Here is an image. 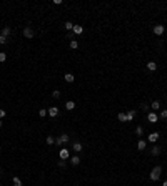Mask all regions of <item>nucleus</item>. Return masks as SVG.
<instances>
[{
	"label": "nucleus",
	"instance_id": "nucleus-1",
	"mask_svg": "<svg viewBox=\"0 0 167 186\" xmlns=\"http://www.w3.org/2000/svg\"><path fill=\"white\" fill-rule=\"evenodd\" d=\"M160 173H162V166H155L152 171H150V181H157L160 178Z\"/></svg>",
	"mask_w": 167,
	"mask_h": 186
},
{
	"label": "nucleus",
	"instance_id": "nucleus-2",
	"mask_svg": "<svg viewBox=\"0 0 167 186\" xmlns=\"http://www.w3.org/2000/svg\"><path fill=\"white\" fill-rule=\"evenodd\" d=\"M147 121H149V123H157V121H159V116L155 115L154 111H149V113H147Z\"/></svg>",
	"mask_w": 167,
	"mask_h": 186
},
{
	"label": "nucleus",
	"instance_id": "nucleus-3",
	"mask_svg": "<svg viewBox=\"0 0 167 186\" xmlns=\"http://www.w3.org/2000/svg\"><path fill=\"white\" fill-rule=\"evenodd\" d=\"M159 133L157 131H154V133H149V138H147V141L149 143H157V140H159Z\"/></svg>",
	"mask_w": 167,
	"mask_h": 186
},
{
	"label": "nucleus",
	"instance_id": "nucleus-4",
	"mask_svg": "<svg viewBox=\"0 0 167 186\" xmlns=\"http://www.w3.org/2000/svg\"><path fill=\"white\" fill-rule=\"evenodd\" d=\"M59 156H60V159H69L70 158V151L67 150V148H62L60 153H59Z\"/></svg>",
	"mask_w": 167,
	"mask_h": 186
},
{
	"label": "nucleus",
	"instance_id": "nucleus-5",
	"mask_svg": "<svg viewBox=\"0 0 167 186\" xmlns=\"http://www.w3.org/2000/svg\"><path fill=\"white\" fill-rule=\"evenodd\" d=\"M24 37L25 38H34V30L30 27H25L24 28Z\"/></svg>",
	"mask_w": 167,
	"mask_h": 186
},
{
	"label": "nucleus",
	"instance_id": "nucleus-6",
	"mask_svg": "<svg viewBox=\"0 0 167 186\" xmlns=\"http://www.w3.org/2000/svg\"><path fill=\"white\" fill-rule=\"evenodd\" d=\"M59 113H60V111H59V108H57V106H50V108H49V115L52 116V118L59 116Z\"/></svg>",
	"mask_w": 167,
	"mask_h": 186
},
{
	"label": "nucleus",
	"instance_id": "nucleus-7",
	"mask_svg": "<svg viewBox=\"0 0 167 186\" xmlns=\"http://www.w3.org/2000/svg\"><path fill=\"white\" fill-rule=\"evenodd\" d=\"M145 148H147V141L139 140V141H137V150H139V151H144Z\"/></svg>",
	"mask_w": 167,
	"mask_h": 186
},
{
	"label": "nucleus",
	"instance_id": "nucleus-8",
	"mask_svg": "<svg viewBox=\"0 0 167 186\" xmlns=\"http://www.w3.org/2000/svg\"><path fill=\"white\" fill-rule=\"evenodd\" d=\"M154 33L155 35H162L164 33V25H155L154 27Z\"/></svg>",
	"mask_w": 167,
	"mask_h": 186
},
{
	"label": "nucleus",
	"instance_id": "nucleus-9",
	"mask_svg": "<svg viewBox=\"0 0 167 186\" xmlns=\"http://www.w3.org/2000/svg\"><path fill=\"white\" fill-rule=\"evenodd\" d=\"M125 115H127V121H132V120L135 118V115H137V111H135V110H130V111H127Z\"/></svg>",
	"mask_w": 167,
	"mask_h": 186
},
{
	"label": "nucleus",
	"instance_id": "nucleus-10",
	"mask_svg": "<svg viewBox=\"0 0 167 186\" xmlns=\"http://www.w3.org/2000/svg\"><path fill=\"white\" fill-rule=\"evenodd\" d=\"M72 32H74L75 35H80V33H84V27L82 25H74V30Z\"/></svg>",
	"mask_w": 167,
	"mask_h": 186
},
{
	"label": "nucleus",
	"instance_id": "nucleus-11",
	"mask_svg": "<svg viewBox=\"0 0 167 186\" xmlns=\"http://www.w3.org/2000/svg\"><path fill=\"white\" fill-rule=\"evenodd\" d=\"M70 159V164H74V166H77V164H80V156H72V158H69Z\"/></svg>",
	"mask_w": 167,
	"mask_h": 186
},
{
	"label": "nucleus",
	"instance_id": "nucleus-12",
	"mask_svg": "<svg viewBox=\"0 0 167 186\" xmlns=\"http://www.w3.org/2000/svg\"><path fill=\"white\" fill-rule=\"evenodd\" d=\"M72 150H74V151H77V153H80V151L84 150L82 143H74V145H72Z\"/></svg>",
	"mask_w": 167,
	"mask_h": 186
},
{
	"label": "nucleus",
	"instance_id": "nucleus-13",
	"mask_svg": "<svg viewBox=\"0 0 167 186\" xmlns=\"http://www.w3.org/2000/svg\"><path fill=\"white\" fill-rule=\"evenodd\" d=\"M147 68H149L150 72H155V70H157V63H155V62H149L147 63Z\"/></svg>",
	"mask_w": 167,
	"mask_h": 186
},
{
	"label": "nucleus",
	"instance_id": "nucleus-14",
	"mask_svg": "<svg viewBox=\"0 0 167 186\" xmlns=\"http://www.w3.org/2000/svg\"><path fill=\"white\" fill-rule=\"evenodd\" d=\"M10 33H12V28H10V27H3V30H2V33H0V35H3V37H8Z\"/></svg>",
	"mask_w": 167,
	"mask_h": 186
},
{
	"label": "nucleus",
	"instance_id": "nucleus-15",
	"mask_svg": "<svg viewBox=\"0 0 167 186\" xmlns=\"http://www.w3.org/2000/svg\"><path fill=\"white\" fill-rule=\"evenodd\" d=\"M160 151H162V148H160V146H154V148H152V151H150V153H152L154 156H159V155H160Z\"/></svg>",
	"mask_w": 167,
	"mask_h": 186
},
{
	"label": "nucleus",
	"instance_id": "nucleus-16",
	"mask_svg": "<svg viewBox=\"0 0 167 186\" xmlns=\"http://www.w3.org/2000/svg\"><path fill=\"white\" fill-rule=\"evenodd\" d=\"M64 80H65V82H69V83H72V82H74V75H72V73H65V77H64Z\"/></svg>",
	"mask_w": 167,
	"mask_h": 186
},
{
	"label": "nucleus",
	"instance_id": "nucleus-17",
	"mask_svg": "<svg viewBox=\"0 0 167 186\" xmlns=\"http://www.w3.org/2000/svg\"><path fill=\"white\" fill-rule=\"evenodd\" d=\"M65 108H67V110H69V111H70V110H74V108H75V103H74V102H72V100H69V102H67V103H65Z\"/></svg>",
	"mask_w": 167,
	"mask_h": 186
},
{
	"label": "nucleus",
	"instance_id": "nucleus-18",
	"mask_svg": "<svg viewBox=\"0 0 167 186\" xmlns=\"http://www.w3.org/2000/svg\"><path fill=\"white\" fill-rule=\"evenodd\" d=\"M150 108H152V111L159 110V108H160V102H157V100H155V102H152V105H150Z\"/></svg>",
	"mask_w": 167,
	"mask_h": 186
},
{
	"label": "nucleus",
	"instance_id": "nucleus-19",
	"mask_svg": "<svg viewBox=\"0 0 167 186\" xmlns=\"http://www.w3.org/2000/svg\"><path fill=\"white\" fill-rule=\"evenodd\" d=\"M70 48H72V50L79 48V43H77V40H74V38H70Z\"/></svg>",
	"mask_w": 167,
	"mask_h": 186
},
{
	"label": "nucleus",
	"instance_id": "nucleus-20",
	"mask_svg": "<svg viewBox=\"0 0 167 186\" xmlns=\"http://www.w3.org/2000/svg\"><path fill=\"white\" fill-rule=\"evenodd\" d=\"M64 28H65V30H69V32H70V30H74V23H72V22H65Z\"/></svg>",
	"mask_w": 167,
	"mask_h": 186
},
{
	"label": "nucleus",
	"instance_id": "nucleus-21",
	"mask_svg": "<svg viewBox=\"0 0 167 186\" xmlns=\"http://www.w3.org/2000/svg\"><path fill=\"white\" fill-rule=\"evenodd\" d=\"M60 140H62V143H67L70 138H69V135H67V133H62V135H60Z\"/></svg>",
	"mask_w": 167,
	"mask_h": 186
},
{
	"label": "nucleus",
	"instance_id": "nucleus-22",
	"mask_svg": "<svg viewBox=\"0 0 167 186\" xmlns=\"http://www.w3.org/2000/svg\"><path fill=\"white\" fill-rule=\"evenodd\" d=\"M117 118H119V121H127V115H125V113H119Z\"/></svg>",
	"mask_w": 167,
	"mask_h": 186
},
{
	"label": "nucleus",
	"instance_id": "nucleus-23",
	"mask_svg": "<svg viewBox=\"0 0 167 186\" xmlns=\"http://www.w3.org/2000/svg\"><path fill=\"white\" fill-rule=\"evenodd\" d=\"M13 184L15 186H22V179H20L18 176H13Z\"/></svg>",
	"mask_w": 167,
	"mask_h": 186
},
{
	"label": "nucleus",
	"instance_id": "nucleus-24",
	"mask_svg": "<svg viewBox=\"0 0 167 186\" xmlns=\"http://www.w3.org/2000/svg\"><path fill=\"white\" fill-rule=\"evenodd\" d=\"M47 145H55V138L54 136H47Z\"/></svg>",
	"mask_w": 167,
	"mask_h": 186
},
{
	"label": "nucleus",
	"instance_id": "nucleus-25",
	"mask_svg": "<svg viewBox=\"0 0 167 186\" xmlns=\"http://www.w3.org/2000/svg\"><path fill=\"white\" fill-rule=\"evenodd\" d=\"M135 133H137V136H142L144 128H142V126H137V128H135Z\"/></svg>",
	"mask_w": 167,
	"mask_h": 186
},
{
	"label": "nucleus",
	"instance_id": "nucleus-26",
	"mask_svg": "<svg viewBox=\"0 0 167 186\" xmlns=\"http://www.w3.org/2000/svg\"><path fill=\"white\" fill-rule=\"evenodd\" d=\"M57 164H59L60 168H65L67 166V161H65V159H59V163H57Z\"/></svg>",
	"mask_w": 167,
	"mask_h": 186
},
{
	"label": "nucleus",
	"instance_id": "nucleus-27",
	"mask_svg": "<svg viewBox=\"0 0 167 186\" xmlns=\"http://www.w3.org/2000/svg\"><path fill=\"white\" fill-rule=\"evenodd\" d=\"M52 97H54V98H60V92H59V90H54V92H52Z\"/></svg>",
	"mask_w": 167,
	"mask_h": 186
},
{
	"label": "nucleus",
	"instance_id": "nucleus-28",
	"mask_svg": "<svg viewBox=\"0 0 167 186\" xmlns=\"http://www.w3.org/2000/svg\"><path fill=\"white\" fill-rule=\"evenodd\" d=\"M39 115L42 116V118H45V116L49 115V111H47V110H40V111H39Z\"/></svg>",
	"mask_w": 167,
	"mask_h": 186
},
{
	"label": "nucleus",
	"instance_id": "nucleus-29",
	"mask_svg": "<svg viewBox=\"0 0 167 186\" xmlns=\"http://www.w3.org/2000/svg\"><path fill=\"white\" fill-rule=\"evenodd\" d=\"M7 60V53H0V63H3Z\"/></svg>",
	"mask_w": 167,
	"mask_h": 186
},
{
	"label": "nucleus",
	"instance_id": "nucleus-30",
	"mask_svg": "<svg viewBox=\"0 0 167 186\" xmlns=\"http://www.w3.org/2000/svg\"><path fill=\"white\" fill-rule=\"evenodd\" d=\"M7 37H3V35H0V43H2V45H5V43H7Z\"/></svg>",
	"mask_w": 167,
	"mask_h": 186
},
{
	"label": "nucleus",
	"instance_id": "nucleus-31",
	"mask_svg": "<svg viewBox=\"0 0 167 186\" xmlns=\"http://www.w3.org/2000/svg\"><path fill=\"white\" fill-rule=\"evenodd\" d=\"M160 118H162V120L167 118V110H162V111H160Z\"/></svg>",
	"mask_w": 167,
	"mask_h": 186
},
{
	"label": "nucleus",
	"instance_id": "nucleus-32",
	"mask_svg": "<svg viewBox=\"0 0 167 186\" xmlns=\"http://www.w3.org/2000/svg\"><path fill=\"white\" fill-rule=\"evenodd\" d=\"M5 115H7V113H5V110L0 108V118H5Z\"/></svg>",
	"mask_w": 167,
	"mask_h": 186
},
{
	"label": "nucleus",
	"instance_id": "nucleus-33",
	"mask_svg": "<svg viewBox=\"0 0 167 186\" xmlns=\"http://www.w3.org/2000/svg\"><path fill=\"white\" fill-rule=\"evenodd\" d=\"M140 108H142V110H144V111H149V105H145V103H144V105H142V106H140Z\"/></svg>",
	"mask_w": 167,
	"mask_h": 186
},
{
	"label": "nucleus",
	"instance_id": "nucleus-34",
	"mask_svg": "<svg viewBox=\"0 0 167 186\" xmlns=\"http://www.w3.org/2000/svg\"><path fill=\"white\" fill-rule=\"evenodd\" d=\"M162 186H167V181H164V184H162Z\"/></svg>",
	"mask_w": 167,
	"mask_h": 186
},
{
	"label": "nucleus",
	"instance_id": "nucleus-35",
	"mask_svg": "<svg viewBox=\"0 0 167 186\" xmlns=\"http://www.w3.org/2000/svg\"><path fill=\"white\" fill-rule=\"evenodd\" d=\"M0 128H2V120H0Z\"/></svg>",
	"mask_w": 167,
	"mask_h": 186
}]
</instances>
